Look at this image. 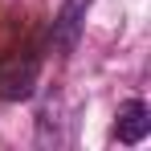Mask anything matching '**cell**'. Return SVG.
Returning a JSON list of instances; mask_svg holds the SVG:
<instances>
[{"mask_svg":"<svg viewBox=\"0 0 151 151\" xmlns=\"http://www.w3.org/2000/svg\"><path fill=\"white\" fill-rule=\"evenodd\" d=\"M37 78H41V57L37 53H8V57H0V98H8V102L33 98Z\"/></svg>","mask_w":151,"mask_h":151,"instance_id":"6da1fadb","label":"cell"},{"mask_svg":"<svg viewBox=\"0 0 151 151\" xmlns=\"http://www.w3.org/2000/svg\"><path fill=\"white\" fill-rule=\"evenodd\" d=\"M86 8H90V0H65L61 4V12L53 17V29H49V49L53 53H65L78 45V37H82V21H86Z\"/></svg>","mask_w":151,"mask_h":151,"instance_id":"7a4b0ae2","label":"cell"},{"mask_svg":"<svg viewBox=\"0 0 151 151\" xmlns=\"http://www.w3.org/2000/svg\"><path fill=\"white\" fill-rule=\"evenodd\" d=\"M151 131V110L143 98H131L119 106V123H114V139L127 143V147H135V143H143Z\"/></svg>","mask_w":151,"mask_h":151,"instance_id":"3957f363","label":"cell"}]
</instances>
